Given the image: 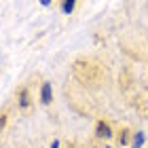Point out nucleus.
<instances>
[{"instance_id": "7ed1b4c3", "label": "nucleus", "mask_w": 148, "mask_h": 148, "mask_svg": "<svg viewBox=\"0 0 148 148\" xmlns=\"http://www.w3.org/2000/svg\"><path fill=\"white\" fill-rule=\"evenodd\" d=\"M19 104H21V108H28V106H30V93H28V89H21V93H19Z\"/></svg>"}, {"instance_id": "f257e3e1", "label": "nucleus", "mask_w": 148, "mask_h": 148, "mask_svg": "<svg viewBox=\"0 0 148 148\" xmlns=\"http://www.w3.org/2000/svg\"><path fill=\"white\" fill-rule=\"evenodd\" d=\"M95 133L97 138H112V131H110V125L104 123V121H99L97 127H95Z\"/></svg>"}, {"instance_id": "20e7f679", "label": "nucleus", "mask_w": 148, "mask_h": 148, "mask_svg": "<svg viewBox=\"0 0 148 148\" xmlns=\"http://www.w3.org/2000/svg\"><path fill=\"white\" fill-rule=\"evenodd\" d=\"M119 144H129V131H127V129L121 131V136H119Z\"/></svg>"}, {"instance_id": "6e6552de", "label": "nucleus", "mask_w": 148, "mask_h": 148, "mask_svg": "<svg viewBox=\"0 0 148 148\" xmlns=\"http://www.w3.org/2000/svg\"><path fill=\"white\" fill-rule=\"evenodd\" d=\"M51 148H59V142H57V140H55V142L51 144Z\"/></svg>"}, {"instance_id": "423d86ee", "label": "nucleus", "mask_w": 148, "mask_h": 148, "mask_svg": "<svg viewBox=\"0 0 148 148\" xmlns=\"http://www.w3.org/2000/svg\"><path fill=\"white\" fill-rule=\"evenodd\" d=\"M144 144V133H136V142H133V148H140Z\"/></svg>"}, {"instance_id": "39448f33", "label": "nucleus", "mask_w": 148, "mask_h": 148, "mask_svg": "<svg viewBox=\"0 0 148 148\" xmlns=\"http://www.w3.org/2000/svg\"><path fill=\"white\" fill-rule=\"evenodd\" d=\"M72 9H74V2H72V0L62 2V11H64V13H72Z\"/></svg>"}, {"instance_id": "f03ea898", "label": "nucleus", "mask_w": 148, "mask_h": 148, "mask_svg": "<svg viewBox=\"0 0 148 148\" xmlns=\"http://www.w3.org/2000/svg\"><path fill=\"white\" fill-rule=\"evenodd\" d=\"M40 99H42V104H51V83H42Z\"/></svg>"}, {"instance_id": "0eeeda50", "label": "nucleus", "mask_w": 148, "mask_h": 148, "mask_svg": "<svg viewBox=\"0 0 148 148\" xmlns=\"http://www.w3.org/2000/svg\"><path fill=\"white\" fill-rule=\"evenodd\" d=\"M6 125V114H0V129Z\"/></svg>"}]
</instances>
